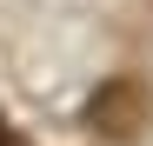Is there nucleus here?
Wrapping results in <instances>:
<instances>
[{
  "label": "nucleus",
  "mask_w": 153,
  "mask_h": 146,
  "mask_svg": "<svg viewBox=\"0 0 153 146\" xmlns=\"http://www.w3.org/2000/svg\"><path fill=\"white\" fill-rule=\"evenodd\" d=\"M0 146H27V139H20V133L7 126V119H0Z\"/></svg>",
  "instance_id": "f03ea898"
},
{
  "label": "nucleus",
  "mask_w": 153,
  "mask_h": 146,
  "mask_svg": "<svg viewBox=\"0 0 153 146\" xmlns=\"http://www.w3.org/2000/svg\"><path fill=\"white\" fill-rule=\"evenodd\" d=\"M87 126L100 133V139H133L140 126H146V86L140 80H107L87 100Z\"/></svg>",
  "instance_id": "f257e3e1"
}]
</instances>
